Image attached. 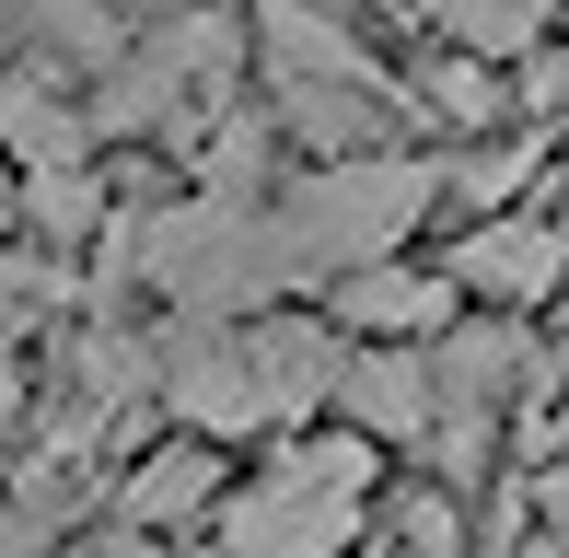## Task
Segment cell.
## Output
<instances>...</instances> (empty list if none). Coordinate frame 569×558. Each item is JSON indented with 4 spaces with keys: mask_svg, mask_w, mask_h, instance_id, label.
<instances>
[{
    "mask_svg": "<svg viewBox=\"0 0 569 558\" xmlns=\"http://www.w3.org/2000/svg\"><path fill=\"white\" fill-rule=\"evenodd\" d=\"M232 59H244V36H232L221 12L163 23V36H140V47L106 70V93H93V129H174V140H198V129L221 117Z\"/></svg>",
    "mask_w": 569,
    "mask_h": 558,
    "instance_id": "5b68a950",
    "label": "cell"
},
{
    "mask_svg": "<svg viewBox=\"0 0 569 558\" xmlns=\"http://www.w3.org/2000/svg\"><path fill=\"white\" fill-rule=\"evenodd\" d=\"M360 512H372V442L326 430V442H279L244 489L221 500L210 558H349Z\"/></svg>",
    "mask_w": 569,
    "mask_h": 558,
    "instance_id": "277c9868",
    "label": "cell"
},
{
    "mask_svg": "<svg viewBox=\"0 0 569 558\" xmlns=\"http://www.w3.org/2000/svg\"><path fill=\"white\" fill-rule=\"evenodd\" d=\"M453 547H465V524H453V500H442V489L396 500V558H453Z\"/></svg>",
    "mask_w": 569,
    "mask_h": 558,
    "instance_id": "2e32d148",
    "label": "cell"
},
{
    "mask_svg": "<svg viewBox=\"0 0 569 558\" xmlns=\"http://www.w3.org/2000/svg\"><path fill=\"white\" fill-rule=\"evenodd\" d=\"M256 59H268V93L279 106H326V93H396L372 70V47L349 36V23H326V12H268L256 23Z\"/></svg>",
    "mask_w": 569,
    "mask_h": 558,
    "instance_id": "52a82bcc",
    "label": "cell"
},
{
    "mask_svg": "<svg viewBox=\"0 0 569 558\" xmlns=\"http://www.w3.org/2000/svg\"><path fill=\"white\" fill-rule=\"evenodd\" d=\"M430 198H442V163H430V151H360V163H315L291 198H279V257H291V279L396 268V245L430 221Z\"/></svg>",
    "mask_w": 569,
    "mask_h": 558,
    "instance_id": "3957f363",
    "label": "cell"
},
{
    "mask_svg": "<svg viewBox=\"0 0 569 558\" xmlns=\"http://www.w3.org/2000/svg\"><path fill=\"white\" fill-rule=\"evenodd\" d=\"M453 326V279L442 268H360L338 279V338H383V349H419V338H442Z\"/></svg>",
    "mask_w": 569,
    "mask_h": 558,
    "instance_id": "9c48e42d",
    "label": "cell"
},
{
    "mask_svg": "<svg viewBox=\"0 0 569 558\" xmlns=\"http://www.w3.org/2000/svg\"><path fill=\"white\" fill-rule=\"evenodd\" d=\"M535 163H547V140H488V151H465V163H442V198H465L477 221H511V198L535 187Z\"/></svg>",
    "mask_w": 569,
    "mask_h": 558,
    "instance_id": "7c38bea8",
    "label": "cell"
},
{
    "mask_svg": "<svg viewBox=\"0 0 569 558\" xmlns=\"http://www.w3.org/2000/svg\"><path fill=\"white\" fill-rule=\"evenodd\" d=\"M23 221H36V245H82L106 233V187L93 175H23Z\"/></svg>",
    "mask_w": 569,
    "mask_h": 558,
    "instance_id": "5bb4252c",
    "label": "cell"
},
{
    "mask_svg": "<svg viewBox=\"0 0 569 558\" xmlns=\"http://www.w3.org/2000/svg\"><path fill=\"white\" fill-rule=\"evenodd\" d=\"M12 349H23V326H12V315H0V372H12Z\"/></svg>",
    "mask_w": 569,
    "mask_h": 558,
    "instance_id": "d6986e66",
    "label": "cell"
},
{
    "mask_svg": "<svg viewBox=\"0 0 569 558\" xmlns=\"http://www.w3.org/2000/svg\"><path fill=\"white\" fill-rule=\"evenodd\" d=\"M151 279L174 302V326H256L291 291L268 198H151V210L106 221V291Z\"/></svg>",
    "mask_w": 569,
    "mask_h": 558,
    "instance_id": "7a4b0ae2",
    "label": "cell"
},
{
    "mask_svg": "<svg viewBox=\"0 0 569 558\" xmlns=\"http://www.w3.org/2000/svg\"><path fill=\"white\" fill-rule=\"evenodd\" d=\"M535 512H547L558 536H569V466H547V477H535Z\"/></svg>",
    "mask_w": 569,
    "mask_h": 558,
    "instance_id": "ac0fdd59",
    "label": "cell"
},
{
    "mask_svg": "<svg viewBox=\"0 0 569 558\" xmlns=\"http://www.w3.org/2000/svg\"><path fill=\"white\" fill-rule=\"evenodd\" d=\"M442 36H453V59L500 70V59H535L547 12H535V0H453V12H442Z\"/></svg>",
    "mask_w": 569,
    "mask_h": 558,
    "instance_id": "4fadbf2b",
    "label": "cell"
},
{
    "mask_svg": "<svg viewBox=\"0 0 569 558\" xmlns=\"http://www.w3.org/2000/svg\"><path fill=\"white\" fill-rule=\"evenodd\" d=\"M0 151L23 175H93V106H70L59 70H12L0 82Z\"/></svg>",
    "mask_w": 569,
    "mask_h": 558,
    "instance_id": "ba28073f",
    "label": "cell"
},
{
    "mask_svg": "<svg viewBox=\"0 0 569 558\" xmlns=\"http://www.w3.org/2000/svg\"><path fill=\"white\" fill-rule=\"evenodd\" d=\"M500 70H477V59H442L430 70V117H442V129H500Z\"/></svg>",
    "mask_w": 569,
    "mask_h": 558,
    "instance_id": "9a60e30c",
    "label": "cell"
},
{
    "mask_svg": "<svg viewBox=\"0 0 569 558\" xmlns=\"http://www.w3.org/2000/svg\"><path fill=\"white\" fill-rule=\"evenodd\" d=\"M117 512H128V536L163 547V524L221 512V454H210V442H163V454H140V466H128V489H117Z\"/></svg>",
    "mask_w": 569,
    "mask_h": 558,
    "instance_id": "8fae6325",
    "label": "cell"
},
{
    "mask_svg": "<svg viewBox=\"0 0 569 558\" xmlns=\"http://www.w3.org/2000/svg\"><path fill=\"white\" fill-rule=\"evenodd\" d=\"M338 408H349V442H430V361L419 349H349Z\"/></svg>",
    "mask_w": 569,
    "mask_h": 558,
    "instance_id": "30bf717a",
    "label": "cell"
},
{
    "mask_svg": "<svg viewBox=\"0 0 569 558\" xmlns=\"http://www.w3.org/2000/svg\"><path fill=\"white\" fill-rule=\"evenodd\" d=\"M442 279H453V302H500V315H523V302L569 291V233H558V221H535V210L477 221V233L453 245Z\"/></svg>",
    "mask_w": 569,
    "mask_h": 558,
    "instance_id": "8992f818",
    "label": "cell"
},
{
    "mask_svg": "<svg viewBox=\"0 0 569 558\" xmlns=\"http://www.w3.org/2000/svg\"><path fill=\"white\" fill-rule=\"evenodd\" d=\"M349 338L302 315H256V326H163L151 338V396L198 430V442H232V430H291L315 408H338Z\"/></svg>",
    "mask_w": 569,
    "mask_h": 558,
    "instance_id": "6da1fadb",
    "label": "cell"
},
{
    "mask_svg": "<svg viewBox=\"0 0 569 558\" xmlns=\"http://www.w3.org/2000/svg\"><path fill=\"white\" fill-rule=\"evenodd\" d=\"M82 558H117V536H106V547H82Z\"/></svg>",
    "mask_w": 569,
    "mask_h": 558,
    "instance_id": "ffe728a7",
    "label": "cell"
},
{
    "mask_svg": "<svg viewBox=\"0 0 569 558\" xmlns=\"http://www.w3.org/2000/svg\"><path fill=\"white\" fill-rule=\"evenodd\" d=\"M47 547H59V524H47V512H23V500L0 489V558H47Z\"/></svg>",
    "mask_w": 569,
    "mask_h": 558,
    "instance_id": "e0dca14e",
    "label": "cell"
}]
</instances>
